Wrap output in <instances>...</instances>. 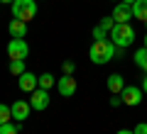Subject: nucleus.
Wrapping results in <instances>:
<instances>
[{
	"instance_id": "nucleus-1",
	"label": "nucleus",
	"mask_w": 147,
	"mask_h": 134,
	"mask_svg": "<svg viewBox=\"0 0 147 134\" xmlns=\"http://www.w3.org/2000/svg\"><path fill=\"white\" fill-rule=\"evenodd\" d=\"M115 44L110 39H93V44H91V49H88V59L93 63H108V61H113V56H115Z\"/></svg>"
},
{
	"instance_id": "nucleus-2",
	"label": "nucleus",
	"mask_w": 147,
	"mask_h": 134,
	"mask_svg": "<svg viewBox=\"0 0 147 134\" xmlns=\"http://www.w3.org/2000/svg\"><path fill=\"white\" fill-rule=\"evenodd\" d=\"M135 37H137V34H135V29H132L130 22H123V25H118V22H115V27L110 29V41L115 44L118 54L125 51L132 41H135Z\"/></svg>"
},
{
	"instance_id": "nucleus-3",
	"label": "nucleus",
	"mask_w": 147,
	"mask_h": 134,
	"mask_svg": "<svg viewBox=\"0 0 147 134\" xmlns=\"http://www.w3.org/2000/svg\"><path fill=\"white\" fill-rule=\"evenodd\" d=\"M34 15H37V0H15L12 3V17L15 20L30 22L34 20Z\"/></svg>"
},
{
	"instance_id": "nucleus-4",
	"label": "nucleus",
	"mask_w": 147,
	"mask_h": 134,
	"mask_svg": "<svg viewBox=\"0 0 147 134\" xmlns=\"http://www.w3.org/2000/svg\"><path fill=\"white\" fill-rule=\"evenodd\" d=\"M27 54H30V47H27L25 39H10V44H7V56H10V61H25Z\"/></svg>"
},
{
	"instance_id": "nucleus-5",
	"label": "nucleus",
	"mask_w": 147,
	"mask_h": 134,
	"mask_svg": "<svg viewBox=\"0 0 147 134\" xmlns=\"http://www.w3.org/2000/svg\"><path fill=\"white\" fill-rule=\"evenodd\" d=\"M120 95H123V103H125V105L135 107V105H140V100H142V88H137V85H125Z\"/></svg>"
},
{
	"instance_id": "nucleus-6",
	"label": "nucleus",
	"mask_w": 147,
	"mask_h": 134,
	"mask_svg": "<svg viewBox=\"0 0 147 134\" xmlns=\"http://www.w3.org/2000/svg\"><path fill=\"white\" fill-rule=\"evenodd\" d=\"M57 90L61 93V98H71L76 93V78L74 76H61L57 81Z\"/></svg>"
},
{
	"instance_id": "nucleus-7",
	"label": "nucleus",
	"mask_w": 147,
	"mask_h": 134,
	"mask_svg": "<svg viewBox=\"0 0 147 134\" xmlns=\"http://www.w3.org/2000/svg\"><path fill=\"white\" fill-rule=\"evenodd\" d=\"M20 78V90H25V93H32V90H37L39 88V76H34V73H30V71H25L22 76H17Z\"/></svg>"
},
{
	"instance_id": "nucleus-8",
	"label": "nucleus",
	"mask_w": 147,
	"mask_h": 134,
	"mask_svg": "<svg viewBox=\"0 0 147 134\" xmlns=\"http://www.w3.org/2000/svg\"><path fill=\"white\" fill-rule=\"evenodd\" d=\"M30 105H32V110H44V107L49 105V93L44 90V88H37V90H32Z\"/></svg>"
},
{
	"instance_id": "nucleus-9",
	"label": "nucleus",
	"mask_w": 147,
	"mask_h": 134,
	"mask_svg": "<svg viewBox=\"0 0 147 134\" xmlns=\"http://www.w3.org/2000/svg\"><path fill=\"white\" fill-rule=\"evenodd\" d=\"M10 110H12V117H15L17 122H25V119L30 117L32 105H30V103H25V100H15V103L10 105Z\"/></svg>"
},
{
	"instance_id": "nucleus-10",
	"label": "nucleus",
	"mask_w": 147,
	"mask_h": 134,
	"mask_svg": "<svg viewBox=\"0 0 147 134\" xmlns=\"http://www.w3.org/2000/svg\"><path fill=\"white\" fill-rule=\"evenodd\" d=\"M132 5H125V3H120V5H115V10H113V20L118 22V25H123V22H130L132 20Z\"/></svg>"
},
{
	"instance_id": "nucleus-11",
	"label": "nucleus",
	"mask_w": 147,
	"mask_h": 134,
	"mask_svg": "<svg viewBox=\"0 0 147 134\" xmlns=\"http://www.w3.org/2000/svg\"><path fill=\"white\" fill-rule=\"evenodd\" d=\"M7 29H10L12 39H25V37H27V22L25 20H12Z\"/></svg>"
},
{
	"instance_id": "nucleus-12",
	"label": "nucleus",
	"mask_w": 147,
	"mask_h": 134,
	"mask_svg": "<svg viewBox=\"0 0 147 134\" xmlns=\"http://www.w3.org/2000/svg\"><path fill=\"white\" fill-rule=\"evenodd\" d=\"M123 88H125L123 76H120V73H110V76H108V90H110L113 95H120V93H123Z\"/></svg>"
},
{
	"instance_id": "nucleus-13",
	"label": "nucleus",
	"mask_w": 147,
	"mask_h": 134,
	"mask_svg": "<svg viewBox=\"0 0 147 134\" xmlns=\"http://www.w3.org/2000/svg\"><path fill=\"white\" fill-rule=\"evenodd\" d=\"M132 15H135V20L147 22V0H135V5H132Z\"/></svg>"
},
{
	"instance_id": "nucleus-14",
	"label": "nucleus",
	"mask_w": 147,
	"mask_h": 134,
	"mask_svg": "<svg viewBox=\"0 0 147 134\" xmlns=\"http://www.w3.org/2000/svg\"><path fill=\"white\" fill-rule=\"evenodd\" d=\"M135 63H137V68H142L147 73V47H142V49L135 51Z\"/></svg>"
},
{
	"instance_id": "nucleus-15",
	"label": "nucleus",
	"mask_w": 147,
	"mask_h": 134,
	"mask_svg": "<svg viewBox=\"0 0 147 134\" xmlns=\"http://www.w3.org/2000/svg\"><path fill=\"white\" fill-rule=\"evenodd\" d=\"M52 85H54V76H52V73H42V76H39V88L49 90Z\"/></svg>"
},
{
	"instance_id": "nucleus-16",
	"label": "nucleus",
	"mask_w": 147,
	"mask_h": 134,
	"mask_svg": "<svg viewBox=\"0 0 147 134\" xmlns=\"http://www.w3.org/2000/svg\"><path fill=\"white\" fill-rule=\"evenodd\" d=\"M0 134H20V127L12 122H5V124H0Z\"/></svg>"
},
{
	"instance_id": "nucleus-17",
	"label": "nucleus",
	"mask_w": 147,
	"mask_h": 134,
	"mask_svg": "<svg viewBox=\"0 0 147 134\" xmlns=\"http://www.w3.org/2000/svg\"><path fill=\"white\" fill-rule=\"evenodd\" d=\"M10 73L12 76H22L25 73V61H10Z\"/></svg>"
},
{
	"instance_id": "nucleus-18",
	"label": "nucleus",
	"mask_w": 147,
	"mask_h": 134,
	"mask_svg": "<svg viewBox=\"0 0 147 134\" xmlns=\"http://www.w3.org/2000/svg\"><path fill=\"white\" fill-rule=\"evenodd\" d=\"M10 117H12V110L7 107V105H3V103H0V124L10 122Z\"/></svg>"
},
{
	"instance_id": "nucleus-19",
	"label": "nucleus",
	"mask_w": 147,
	"mask_h": 134,
	"mask_svg": "<svg viewBox=\"0 0 147 134\" xmlns=\"http://www.w3.org/2000/svg\"><path fill=\"white\" fill-rule=\"evenodd\" d=\"M74 71H76V63L74 61H64L61 63V73L64 76H74Z\"/></svg>"
},
{
	"instance_id": "nucleus-20",
	"label": "nucleus",
	"mask_w": 147,
	"mask_h": 134,
	"mask_svg": "<svg viewBox=\"0 0 147 134\" xmlns=\"http://www.w3.org/2000/svg\"><path fill=\"white\" fill-rule=\"evenodd\" d=\"M100 27H103L105 32L113 29V27H115V20H113V15H110V17H103V20H100Z\"/></svg>"
},
{
	"instance_id": "nucleus-21",
	"label": "nucleus",
	"mask_w": 147,
	"mask_h": 134,
	"mask_svg": "<svg viewBox=\"0 0 147 134\" xmlns=\"http://www.w3.org/2000/svg\"><path fill=\"white\" fill-rule=\"evenodd\" d=\"M105 34H108V32H105L100 25H98V27H93V39H105Z\"/></svg>"
},
{
	"instance_id": "nucleus-22",
	"label": "nucleus",
	"mask_w": 147,
	"mask_h": 134,
	"mask_svg": "<svg viewBox=\"0 0 147 134\" xmlns=\"http://www.w3.org/2000/svg\"><path fill=\"white\" fill-rule=\"evenodd\" d=\"M132 132H135V134H147V122H140L135 129H132Z\"/></svg>"
},
{
	"instance_id": "nucleus-23",
	"label": "nucleus",
	"mask_w": 147,
	"mask_h": 134,
	"mask_svg": "<svg viewBox=\"0 0 147 134\" xmlns=\"http://www.w3.org/2000/svg\"><path fill=\"white\" fill-rule=\"evenodd\" d=\"M120 103H123V95H115V98H110V105H113V107H118Z\"/></svg>"
},
{
	"instance_id": "nucleus-24",
	"label": "nucleus",
	"mask_w": 147,
	"mask_h": 134,
	"mask_svg": "<svg viewBox=\"0 0 147 134\" xmlns=\"http://www.w3.org/2000/svg\"><path fill=\"white\" fill-rule=\"evenodd\" d=\"M142 93H145V95H147V76H145V78H142Z\"/></svg>"
},
{
	"instance_id": "nucleus-25",
	"label": "nucleus",
	"mask_w": 147,
	"mask_h": 134,
	"mask_svg": "<svg viewBox=\"0 0 147 134\" xmlns=\"http://www.w3.org/2000/svg\"><path fill=\"white\" fill-rule=\"evenodd\" d=\"M118 134H135V132H132V129H120Z\"/></svg>"
},
{
	"instance_id": "nucleus-26",
	"label": "nucleus",
	"mask_w": 147,
	"mask_h": 134,
	"mask_svg": "<svg viewBox=\"0 0 147 134\" xmlns=\"http://www.w3.org/2000/svg\"><path fill=\"white\" fill-rule=\"evenodd\" d=\"M123 3H125V5H135V0H123Z\"/></svg>"
},
{
	"instance_id": "nucleus-27",
	"label": "nucleus",
	"mask_w": 147,
	"mask_h": 134,
	"mask_svg": "<svg viewBox=\"0 0 147 134\" xmlns=\"http://www.w3.org/2000/svg\"><path fill=\"white\" fill-rule=\"evenodd\" d=\"M0 3H10V5H12V3H15V0H0Z\"/></svg>"
},
{
	"instance_id": "nucleus-28",
	"label": "nucleus",
	"mask_w": 147,
	"mask_h": 134,
	"mask_svg": "<svg viewBox=\"0 0 147 134\" xmlns=\"http://www.w3.org/2000/svg\"><path fill=\"white\" fill-rule=\"evenodd\" d=\"M145 47H147V34H145Z\"/></svg>"
},
{
	"instance_id": "nucleus-29",
	"label": "nucleus",
	"mask_w": 147,
	"mask_h": 134,
	"mask_svg": "<svg viewBox=\"0 0 147 134\" xmlns=\"http://www.w3.org/2000/svg\"><path fill=\"white\" fill-rule=\"evenodd\" d=\"M145 25H147V22H145Z\"/></svg>"
}]
</instances>
